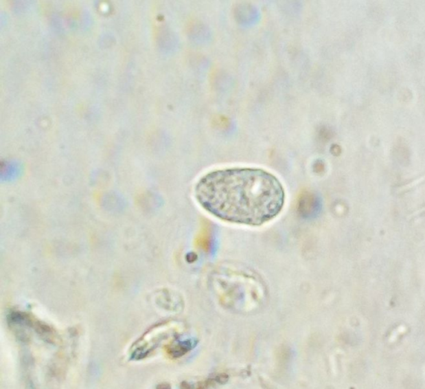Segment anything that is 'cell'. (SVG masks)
<instances>
[{
  "label": "cell",
  "mask_w": 425,
  "mask_h": 389,
  "mask_svg": "<svg viewBox=\"0 0 425 389\" xmlns=\"http://www.w3.org/2000/svg\"><path fill=\"white\" fill-rule=\"evenodd\" d=\"M196 198L218 220L260 226L279 215L286 194L281 181L267 170L233 168L205 175L196 186Z\"/></svg>",
  "instance_id": "cell-1"
}]
</instances>
